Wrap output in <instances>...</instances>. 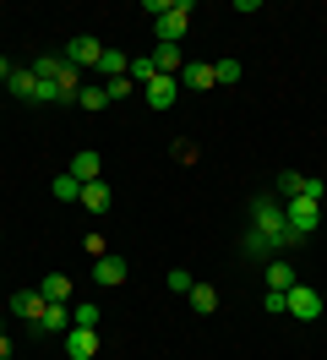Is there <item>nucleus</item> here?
Listing matches in <instances>:
<instances>
[{"label": "nucleus", "instance_id": "f257e3e1", "mask_svg": "<svg viewBox=\"0 0 327 360\" xmlns=\"http://www.w3.org/2000/svg\"><path fill=\"white\" fill-rule=\"evenodd\" d=\"M251 224H257V235H267L273 257H278L283 246H295V235H289V224H283V202L278 197H257V202H251Z\"/></svg>", "mask_w": 327, "mask_h": 360}, {"label": "nucleus", "instance_id": "f03ea898", "mask_svg": "<svg viewBox=\"0 0 327 360\" xmlns=\"http://www.w3.org/2000/svg\"><path fill=\"white\" fill-rule=\"evenodd\" d=\"M186 27H191V0H169V6L153 17L158 44H180V39H186Z\"/></svg>", "mask_w": 327, "mask_h": 360}, {"label": "nucleus", "instance_id": "7ed1b4c3", "mask_svg": "<svg viewBox=\"0 0 327 360\" xmlns=\"http://www.w3.org/2000/svg\"><path fill=\"white\" fill-rule=\"evenodd\" d=\"M283 224H289L295 240H305L311 229L322 224V202H311V197H289V202H283Z\"/></svg>", "mask_w": 327, "mask_h": 360}, {"label": "nucleus", "instance_id": "20e7f679", "mask_svg": "<svg viewBox=\"0 0 327 360\" xmlns=\"http://www.w3.org/2000/svg\"><path fill=\"white\" fill-rule=\"evenodd\" d=\"M283 311L295 316V322H316L322 316V295L311 290V284H295V290L283 295Z\"/></svg>", "mask_w": 327, "mask_h": 360}, {"label": "nucleus", "instance_id": "39448f33", "mask_svg": "<svg viewBox=\"0 0 327 360\" xmlns=\"http://www.w3.org/2000/svg\"><path fill=\"white\" fill-rule=\"evenodd\" d=\"M98 60H104V44H98V39H93V33H77V39H71V44H65V66H98Z\"/></svg>", "mask_w": 327, "mask_h": 360}, {"label": "nucleus", "instance_id": "423d86ee", "mask_svg": "<svg viewBox=\"0 0 327 360\" xmlns=\"http://www.w3.org/2000/svg\"><path fill=\"white\" fill-rule=\"evenodd\" d=\"M142 98H148V110H174V98H180V77H153L148 88H142Z\"/></svg>", "mask_w": 327, "mask_h": 360}, {"label": "nucleus", "instance_id": "0eeeda50", "mask_svg": "<svg viewBox=\"0 0 327 360\" xmlns=\"http://www.w3.org/2000/svg\"><path fill=\"white\" fill-rule=\"evenodd\" d=\"M126 257H115V251H104V257H98V262H93V278H98V284H104V290H115V284H126Z\"/></svg>", "mask_w": 327, "mask_h": 360}, {"label": "nucleus", "instance_id": "6e6552de", "mask_svg": "<svg viewBox=\"0 0 327 360\" xmlns=\"http://www.w3.org/2000/svg\"><path fill=\"white\" fill-rule=\"evenodd\" d=\"M65 349H71V360H98V328H71Z\"/></svg>", "mask_w": 327, "mask_h": 360}, {"label": "nucleus", "instance_id": "1a4fd4ad", "mask_svg": "<svg viewBox=\"0 0 327 360\" xmlns=\"http://www.w3.org/2000/svg\"><path fill=\"white\" fill-rule=\"evenodd\" d=\"M180 88H191V93L218 88V82H213V60H186V71H180Z\"/></svg>", "mask_w": 327, "mask_h": 360}, {"label": "nucleus", "instance_id": "9d476101", "mask_svg": "<svg viewBox=\"0 0 327 360\" xmlns=\"http://www.w3.org/2000/svg\"><path fill=\"white\" fill-rule=\"evenodd\" d=\"M82 88H87V82H82V71H77V66H65L60 77H55V104H77V98H82Z\"/></svg>", "mask_w": 327, "mask_h": 360}, {"label": "nucleus", "instance_id": "9b49d317", "mask_svg": "<svg viewBox=\"0 0 327 360\" xmlns=\"http://www.w3.org/2000/svg\"><path fill=\"white\" fill-rule=\"evenodd\" d=\"M153 71H158V77H180V71H186L180 44H158V49H153Z\"/></svg>", "mask_w": 327, "mask_h": 360}, {"label": "nucleus", "instance_id": "f8f14e48", "mask_svg": "<svg viewBox=\"0 0 327 360\" xmlns=\"http://www.w3.org/2000/svg\"><path fill=\"white\" fill-rule=\"evenodd\" d=\"M98 169H104V158L93 153V148H82V153L71 158V180H77V186H93V180H98Z\"/></svg>", "mask_w": 327, "mask_h": 360}, {"label": "nucleus", "instance_id": "ddd939ff", "mask_svg": "<svg viewBox=\"0 0 327 360\" xmlns=\"http://www.w3.org/2000/svg\"><path fill=\"white\" fill-rule=\"evenodd\" d=\"M44 306H49V300H44L39 290H17V295H11V311H17V316H27V322H33V328H39V316H44Z\"/></svg>", "mask_w": 327, "mask_h": 360}, {"label": "nucleus", "instance_id": "4468645a", "mask_svg": "<svg viewBox=\"0 0 327 360\" xmlns=\"http://www.w3.org/2000/svg\"><path fill=\"white\" fill-rule=\"evenodd\" d=\"M39 333H71V306H44V316H39Z\"/></svg>", "mask_w": 327, "mask_h": 360}, {"label": "nucleus", "instance_id": "2eb2a0df", "mask_svg": "<svg viewBox=\"0 0 327 360\" xmlns=\"http://www.w3.org/2000/svg\"><path fill=\"white\" fill-rule=\"evenodd\" d=\"M262 278H267V290H278V295H289V290H295V268H289L283 257H273V262H267V273H262Z\"/></svg>", "mask_w": 327, "mask_h": 360}, {"label": "nucleus", "instance_id": "dca6fc26", "mask_svg": "<svg viewBox=\"0 0 327 360\" xmlns=\"http://www.w3.org/2000/svg\"><path fill=\"white\" fill-rule=\"evenodd\" d=\"M109 202H115V191H109L104 180H93V186H82V207H87V213H109Z\"/></svg>", "mask_w": 327, "mask_h": 360}, {"label": "nucleus", "instance_id": "f3484780", "mask_svg": "<svg viewBox=\"0 0 327 360\" xmlns=\"http://www.w3.org/2000/svg\"><path fill=\"white\" fill-rule=\"evenodd\" d=\"M39 295H44V300H55V306H65V300H71V278H65V273H49V278L39 284Z\"/></svg>", "mask_w": 327, "mask_h": 360}, {"label": "nucleus", "instance_id": "a211bd4d", "mask_svg": "<svg viewBox=\"0 0 327 360\" xmlns=\"http://www.w3.org/2000/svg\"><path fill=\"white\" fill-rule=\"evenodd\" d=\"M6 88L17 93V98H39V77H33V71H11V77H6Z\"/></svg>", "mask_w": 327, "mask_h": 360}, {"label": "nucleus", "instance_id": "6ab92c4d", "mask_svg": "<svg viewBox=\"0 0 327 360\" xmlns=\"http://www.w3.org/2000/svg\"><path fill=\"white\" fill-rule=\"evenodd\" d=\"M60 71H65V55H33V77L39 82H55Z\"/></svg>", "mask_w": 327, "mask_h": 360}, {"label": "nucleus", "instance_id": "aec40b11", "mask_svg": "<svg viewBox=\"0 0 327 360\" xmlns=\"http://www.w3.org/2000/svg\"><path fill=\"white\" fill-rule=\"evenodd\" d=\"M98 71H104V82H115V77H126V71H131V55H120V49H104Z\"/></svg>", "mask_w": 327, "mask_h": 360}, {"label": "nucleus", "instance_id": "412c9836", "mask_svg": "<svg viewBox=\"0 0 327 360\" xmlns=\"http://www.w3.org/2000/svg\"><path fill=\"white\" fill-rule=\"evenodd\" d=\"M49 191H55V202H82V186L71 180V169H65V175H55V180H49Z\"/></svg>", "mask_w": 327, "mask_h": 360}, {"label": "nucleus", "instance_id": "4be33fe9", "mask_svg": "<svg viewBox=\"0 0 327 360\" xmlns=\"http://www.w3.org/2000/svg\"><path fill=\"white\" fill-rule=\"evenodd\" d=\"M109 104V93H104V82H87L82 88V98H77V110H87V115H98Z\"/></svg>", "mask_w": 327, "mask_h": 360}, {"label": "nucleus", "instance_id": "5701e85b", "mask_svg": "<svg viewBox=\"0 0 327 360\" xmlns=\"http://www.w3.org/2000/svg\"><path fill=\"white\" fill-rule=\"evenodd\" d=\"M191 306L202 316H213L218 311V290H213V284H191Z\"/></svg>", "mask_w": 327, "mask_h": 360}, {"label": "nucleus", "instance_id": "b1692460", "mask_svg": "<svg viewBox=\"0 0 327 360\" xmlns=\"http://www.w3.org/2000/svg\"><path fill=\"white\" fill-rule=\"evenodd\" d=\"M240 77H245L240 60H213V82H218V88H229V82H240Z\"/></svg>", "mask_w": 327, "mask_h": 360}, {"label": "nucleus", "instance_id": "393cba45", "mask_svg": "<svg viewBox=\"0 0 327 360\" xmlns=\"http://www.w3.org/2000/svg\"><path fill=\"white\" fill-rule=\"evenodd\" d=\"M131 82H136V88H148L153 77H158V71H153V55H136V60H131V71H126Z\"/></svg>", "mask_w": 327, "mask_h": 360}, {"label": "nucleus", "instance_id": "a878e982", "mask_svg": "<svg viewBox=\"0 0 327 360\" xmlns=\"http://www.w3.org/2000/svg\"><path fill=\"white\" fill-rule=\"evenodd\" d=\"M98 306H93V300H82V306H71V328H98Z\"/></svg>", "mask_w": 327, "mask_h": 360}, {"label": "nucleus", "instance_id": "bb28decb", "mask_svg": "<svg viewBox=\"0 0 327 360\" xmlns=\"http://www.w3.org/2000/svg\"><path fill=\"white\" fill-rule=\"evenodd\" d=\"M104 93H109V104H115V98H131V93H142V88L131 77H115V82H104Z\"/></svg>", "mask_w": 327, "mask_h": 360}, {"label": "nucleus", "instance_id": "cd10ccee", "mask_svg": "<svg viewBox=\"0 0 327 360\" xmlns=\"http://www.w3.org/2000/svg\"><path fill=\"white\" fill-rule=\"evenodd\" d=\"M300 186H305V175H295V169H283V175H278V191H283V202H289V197H300Z\"/></svg>", "mask_w": 327, "mask_h": 360}, {"label": "nucleus", "instance_id": "c85d7f7f", "mask_svg": "<svg viewBox=\"0 0 327 360\" xmlns=\"http://www.w3.org/2000/svg\"><path fill=\"white\" fill-rule=\"evenodd\" d=\"M300 197H311V202H322V197H327V180H316V175H305V186H300Z\"/></svg>", "mask_w": 327, "mask_h": 360}, {"label": "nucleus", "instance_id": "c756f323", "mask_svg": "<svg viewBox=\"0 0 327 360\" xmlns=\"http://www.w3.org/2000/svg\"><path fill=\"white\" fill-rule=\"evenodd\" d=\"M191 284H196V278H191V273H186V268H174V273H169V290H180V295H191Z\"/></svg>", "mask_w": 327, "mask_h": 360}, {"label": "nucleus", "instance_id": "7c9ffc66", "mask_svg": "<svg viewBox=\"0 0 327 360\" xmlns=\"http://www.w3.org/2000/svg\"><path fill=\"white\" fill-rule=\"evenodd\" d=\"M82 246H87V257H93V262H98V257H104V235H98V229H93V235H87Z\"/></svg>", "mask_w": 327, "mask_h": 360}, {"label": "nucleus", "instance_id": "2f4dec72", "mask_svg": "<svg viewBox=\"0 0 327 360\" xmlns=\"http://www.w3.org/2000/svg\"><path fill=\"white\" fill-rule=\"evenodd\" d=\"M0 360H11V338L0 333Z\"/></svg>", "mask_w": 327, "mask_h": 360}, {"label": "nucleus", "instance_id": "473e14b6", "mask_svg": "<svg viewBox=\"0 0 327 360\" xmlns=\"http://www.w3.org/2000/svg\"><path fill=\"white\" fill-rule=\"evenodd\" d=\"M11 71H17V66H11V60H6V55H0V82H6V77H11Z\"/></svg>", "mask_w": 327, "mask_h": 360}, {"label": "nucleus", "instance_id": "72a5a7b5", "mask_svg": "<svg viewBox=\"0 0 327 360\" xmlns=\"http://www.w3.org/2000/svg\"><path fill=\"white\" fill-rule=\"evenodd\" d=\"M0 333H6V316H0Z\"/></svg>", "mask_w": 327, "mask_h": 360}, {"label": "nucleus", "instance_id": "f704fd0d", "mask_svg": "<svg viewBox=\"0 0 327 360\" xmlns=\"http://www.w3.org/2000/svg\"><path fill=\"white\" fill-rule=\"evenodd\" d=\"M0 240H6V235H0Z\"/></svg>", "mask_w": 327, "mask_h": 360}]
</instances>
